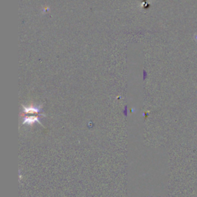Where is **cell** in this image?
Returning a JSON list of instances; mask_svg holds the SVG:
<instances>
[{"mask_svg": "<svg viewBox=\"0 0 197 197\" xmlns=\"http://www.w3.org/2000/svg\"><path fill=\"white\" fill-rule=\"evenodd\" d=\"M40 123L39 120V117L37 116H29V117H26L23 121V124H28V125H32L35 123ZM41 124V123H40Z\"/></svg>", "mask_w": 197, "mask_h": 197, "instance_id": "obj_2", "label": "cell"}, {"mask_svg": "<svg viewBox=\"0 0 197 197\" xmlns=\"http://www.w3.org/2000/svg\"><path fill=\"white\" fill-rule=\"evenodd\" d=\"M23 111L26 113H39L41 111V109L35 106H23Z\"/></svg>", "mask_w": 197, "mask_h": 197, "instance_id": "obj_1", "label": "cell"}]
</instances>
